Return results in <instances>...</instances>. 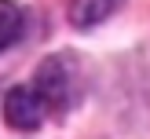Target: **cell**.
<instances>
[{
    "label": "cell",
    "instance_id": "cell-2",
    "mask_svg": "<svg viewBox=\"0 0 150 139\" xmlns=\"http://www.w3.org/2000/svg\"><path fill=\"white\" fill-rule=\"evenodd\" d=\"M44 114H48V106H44V99L37 95L33 84H18V88H11L4 95V121L11 128H18V132L40 128Z\"/></svg>",
    "mask_w": 150,
    "mask_h": 139
},
{
    "label": "cell",
    "instance_id": "cell-3",
    "mask_svg": "<svg viewBox=\"0 0 150 139\" xmlns=\"http://www.w3.org/2000/svg\"><path fill=\"white\" fill-rule=\"evenodd\" d=\"M117 7H121V0H70L66 4V15H70V22L77 29H84V26L103 22L106 15H114Z\"/></svg>",
    "mask_w": 150,
    "mask_h": 139
},
{
    "label": "cell",
    "instance_id": "cell-1",
    "mask_svg": "<svg viewBox=\"0 0 150 139\" xmlns=\"http://www.w3.org/2000/svg\"><path fill=\"white\" fill-rule=\"evenodd\" d=\"M37 95L44 99L48 114H62V110L77 106V99L84 95V84H81V70L73 62V55H51L40 62L33 77Z\"/></svg>",
    "mask_w": 150,
    "mask_h": 139
},
{
    "label": "cell",
    "instance_id": "cell-4",
    "mask_svg": "<svg viewBox=\"0 0 150 139\" xmlns=\"http://www.w3.org/2000/svg\"><path fill=\"white\" fill-rule=\"evenodd\" d=\"M26 29V11L15 0H0V51H7Z\"/></svg>",
    "mask_w": 150,
    "mask_h": 139
}]
</instances>
